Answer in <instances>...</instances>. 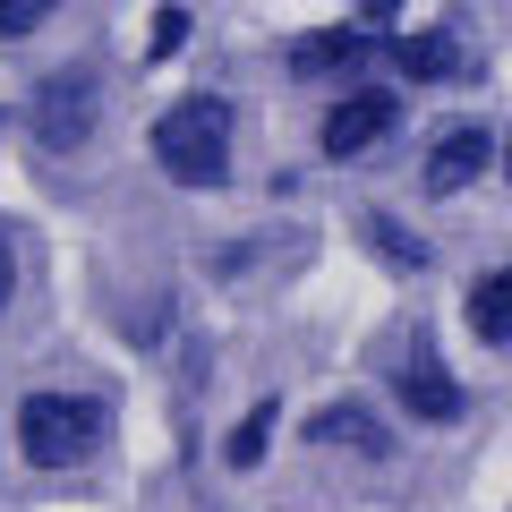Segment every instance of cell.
<instances>
[{
    "label": "cell",
    "mask_w": 512,
    "mask_h": 512,
    "mask_svg": "<svg viewBox=\"0 0 512 512\" xmlns=\"http://www.w3.org/2000/svg\"><path fill=\"white\" fill-rule=\"evenodd\" d=\"M146 154H154V171H163L171 188H188V197L231 188V163H239L231 103H222V94H180V103H163L154 128H146Z\"/></svg>",
    "instance_id": "cell-1"
},
{
    "label": "cell",
    "mask_w": 512,
    "mask_h": 512,
    "mask_svg": "<svg viewBox=\"0 0 512 512\" xmlns=\"http://www.w3.org/2000/svg\"><path fill=\"white\" fill-rule=\"evenodd\" d=\"M111 444V402L103 393H69V384H43L18 402V461L26 470H77Z\"/></svg>",
    "instance_id": "cell-2"
},
{
    "label": "cell",
    "mask_w": 512,
    "mask_h": 512,
    "mask_svg": "<svg viewBox=\"0 0 512 512\" xmlns=\"http://www.w3.org/2000/svg\"><path fill=\"white\" fill-rule=\"evenodd\" d=\"M103 103H111V77L94 69V60H60V69L35 77V94H26V137H35V154H52V163H69V154H86L94 137H103Z\"/></svg>",
    "instance_id": "cell-3"
},
{
    "label": "cell",
    "mask_w": 512,
    "mask_h": 512,
    "mask_svg": "<svg viewBox=\"0 0 512 512\" xmlns=\"http://www.w3.org/2000/svg\"><path fill=\"white\" fill-rule=\"evenodd\" d=\"M367 60H384V35H376V26H359V18L308 26V35L282 43V77H291V86H359Z\"/></svg>",
    "instance_id": "cell-4"
},
{
    "label": "cell",
    "mask_w": 512,
    "mask_h": 512,
    "mask_svg": "<svg viewBox=\"0 0 512 512\" xmlns=\"http://www.w3.org/2000/svg\"><path fill=\"white\" fill-rule=\"evenodd\" d=\"M393 402H402L419 427H461L470 419V393H461V376L444 367V350H436L427 325H410L402 359H393Z\"/></svg>",
    "instance_id": "cell-5"
},
{
    "label": "cell",
    "mask_w": 512,
    "mask_h": 512,
    "mask_svg": "<svg viewBox=\"0 0 512 512\" xmlns=\"http://www.w3.org/2000/svg\"><path fill=\"white\" fill-rule=\"evenodd\" d=\"M393 128H402V94L359 77V86H342L333 111L316 120V154H325V163H359V154L393 146Z\"/></svg>",
    "instance_id": "cell-6"
},
{
    "label": "cell",
    "mask_w": 512,
    "mask_h": 512,
    "mask_svg": "<svg viewBox=\"0 0 512 512\" xmlns=\"http://www.w3.org/2000/svg\"><path fill=\"white\" fill-rule=\"evenodd\" d=\"M487 171H495V128L487 120H444L436 137H427V154H419L427 197H461V188H478Z\"/></svg>",
    "instance_id": "cell-7"
},
{
    "label": "cell",
    "mask_w": 512,
    "mask_h": 512,
    "mask_svg": "<svg viewBox=\"0 0 512 512\" xmlns=\"http://www.w3.org/2000/svg\"><path fill=\"white\" fill-rule=\"evenodd\" d=\"M299 436H308L316 453H350V461H393V419H384V410L367 402V393H333V402H316Z\"/></svg>",
    "instance_id": "cell-8"
},
{
    "label": "cell",
    "mask_w": 512,
    "mask_h": 512,
    "mask_svg": "<svg viewBox=\"0 0 512 512\" xmlns=\"http://www.w3.org/2000/svg\"><path fill=\"white\" fill-rule=\"evenodd\" d=\"M350 231H359V248H376V265H384V274H402V282L436 274V239H427V231H410V222L393 214V205H359V222H350Z\"/></svg>",
    "instance_id": "cell-9"
},
{
    "label": "cell",
    "mask_w": 512,
    "mask_h": 512,
    "mask_svg": "<svg viewBox=\"0 0 512 512\" xmlns=\"http://www.w3.org/2000/svg\"><path fill=\"white\" fill-rule=\"evenodd\" d=\"M384 60H393V77H402V86H444V77L470 69V60H461V43L444 35V26H410V35H384Z\"/></svg>",
    "instance_id": "cell-10"
},
{
    "label": "cell",
    "mask_w": 512,
    "mask_h": 512,
    "mask_svg": "<svg viewBox=\"0 0 512 512\" xmlns=\"http://www.w3.org/2000/svg\"><path fill=\"white\" fill-rule=\"evenodd\" d=\"M461 325H470L487 350H512V265L470 274V291H461Z\"/></svg>",
    "instance_id": "cell-11"
},
{
    "label": "cell",
    "mask_w": 512,
    "mask_h": 512,
    "mask_svg": "<svg viewBox=\"0 0 512 512\" xmlns=\"http://www.w3.org/2000/svg\"><path fill=\"white\" fill-rule=\"evenodd\" d=\"M274 436H282V393H256V402L231 419V436H222V461H231V470H265Z\"/></svg>",
    "instance_id": "cell-12"
},
{
    "label": "cell",
    "mask_w": 512,
    "mask_h": 512,
    "mask_svg": "<svg viewBox=\"0 0 512 512\" xmlns=\"http://www.w3.org/2000/svg\"><path fill=\"white\" fill-rule=\"evenodd\" d=\"M69 0H0V52H18V43H35L43 26L60 18Z\"/></svg>",
    "instance_id": "cell-13"
},
{
    "label": "cell",
    "mask_w": 512,
    "mask_h": 512,
    "mask_svg": "<svg viewBox=\"0 0 512 512\" xmlns=\"http://www.w3.org/2000/svg\"><path fill=\"white\" fill-rule=\"evenodd\" d=\"M180 43H188V9L163 0V9L146 18V60H180Z\"/></svg>",
    "instance_id": "cell-14"
},
{
    "label": "cell",
    "mask_w": 512,
    "mask_h": 512,
    "mask_svg": "<svg viewBox=\"0 0 512 512\" xmlns=\"http://www.w3.org/2000/svg\"><path fill=\"white\" fill-rule=\"evenodd\" d=\"M18 282H26V239H18V222L0 214V316H9V299H18Z\"/></svg>",
    "instance_id": "cell-15"
},
{
    "label": "cell",
    "mask_w": 512,
    "mask_h": 512,
    "mask_svg": "<svg viewBox=\"0 0 512 512\" xmlns=\"http://www.w3.org/2000/svg\"><path fill=\"white\" fill-rule=\"evenodd\" d=\"M402 9H410V0H359V26H376V35H384V26L402 18Z\"/></svg>",
    "instance_id": "cell-16"
},
{
    "label": "cell",
    "mask_w": 512,
    "mask_h": 512,
    "mask_svg": "<svg viewBox=\"0 0 512 512\" xmlns=\"http://www.w3.org/2000/svg\"><path fill=\"white\" fill-rule=\"evenodd\" d=\"M495 171L512 180V128H495Z\"/></svg>",
    "instance_id": "cell-17"
}]
</instances>
